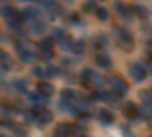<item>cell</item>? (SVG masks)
Wrapping results in <instances>:
<instances>
[{
	"label": "cell",
	"instance_id": "cell-1",
	"mask_svg": "<svg viewBox=\"0 0 152 137\" xmlns=\"http://www.w3.org/2000/svg\"><path fill=\"white\" fill-rule=\"evenodd\" d=\"M17 53H18V58L26 64L34 63L37 58L35 51H34V44L29 41H21L20 44H17Z\"/></svg>",
	"mask_w": 152,
	"mask_h": 137
},
{
	"label": "cell",
	"instance_id": "cell-2",
	"mask_svg": "<svg viewBox=\"0 0 152 137\" xmlns=\"http://www.w3.org/2000/svg\"><path fill=\"white\" fill-rule=\"evenodd\" d=\"M110 87L113 89V92L119 95V96H123L128 93V84L125 82V79H122L120 76H111L110 78Z\"/></svg>",
	"mask_w": 152,
	"mask_h": 137
},
{
	"label": "cell",
	"instance_id": "cell-3",
	"mask_svg": "<svg viewBox=\"0 0 152 137\" xmlns=\"http://www.w3.org/2000/svg\"><path fill=\"white\" fill-rule=\"evenodd\" d=\"M119 43H120V46H123L126 49V51L131 49L132 47V34L128 29L120 28L119 29Z\"/></svg>",
	"mask_w": 152,
	"mask_h": 137
},
{
	"label": "cell",
	"instance_id": "cell-4",
	"mask_svg": "<svg viewBox=\"0 0 152 137\" xmlns=\"http://www.w3.org/2000/svg\"><path fill=\"white\" fill-rule=\"evenodd\" d=\"M129 75H131V78L134 79V81H137V82H142V81H145L146 79V70H145V67L142 66V64H134L131 69H129Z\"/></svg>",
	"mask_w": 152,
	"mask_h": 137
},
{
	"label": "cell",
	"instance_id": "cell-5",
	"mask_svg": "<svg viewBox=\"0 0 152 137\" xmlns=\"http://www.w3.org/2000/svg\"><path fill=\"white\" fill-rule=\"evenodd\" d=\"M72 133V127L66 122H61L53 130V137H69Z\"/></svg>",
	"mask_w": 152,
	"mask_h": 137
},
{
	"label": "cell",
	"instance_id": "cell-6",
	"mask_svg": "<svg viewBox=\"0 0 152 137\" xmlns=\"http://www.w3.org/2000/svg\"><path fill=\"white\" fill-rule=\"evenodd\" d=\"M122 111H123V116L128 117V119H132V117H135V116L138 114V108H137L135 104L131 102V101H128V102L123 105Z\"/></svg>",
	"mask_w": 152,
	"mask_h": 137
},
{
	"label": "cell",
	"instance_id": "cell-7",
	"mask_svg": "<svg viewBox=\"0 0 152 137\" xmlns=\"http://www.w3.org/2000/svg\"><path fill=\"white\" fill-rule=\"evenodd\" d=\"M2 17L6 18L11 23V21L18 20V12L15 11V8H12V6H3L2 8Z\"/></svg>",
	"mask_w": 152,
	"mask_h": 137
},
{
	"label": "cell",
	"instance_id": "cell-8",
	"mask_svg": "<svg viewBox=\"0 0 152 137\" xmlns=\"http://www.w3.org/2000/svg\"><path fill=\"white\" fill-rule=\"evenodd\" d=\"M87 85H91V87H96V89H99V87L104 85V78L100 76L99 73L96 72H90V75H88V81H87Z\"/></svg>",
	"mask_w": 152,
	"mask_h": 137
},
{
	"label": "cell",
	"instance_id": "cell-9",
	"mask_svg": "<svg viewBox=\"0 0 152 137\" xmlns=\"http://www.w3.org/2000/svg\"><path fill=\"white\" fill-rule=\"evenodd\" d=\"M21 18L23 20H31V21H35L38 18V11L37 8L34 6H28V8H24L23 12H21Z\"/></svg>",
	"mask_w": 152,
	"mask_h": 137
},
{
	"label": "cell",
	"instance_id": "cell-10",
	"mask_svg": "<svg viewBox=\"0 0 152 137\" xmlns=\"http://www.w3.org/2000/svg\"><path fill=\"white\" fill-rule=\"evenodd\" d=\"M53 46H55V40L52 38V37H46V38H43L41 43H40V49H41L43 53H50Z\"/></svg>",
	"mask_w": 152,
	"mask_h": 137
},
{
	"label": "cell",
	"instance_id": "cell-11",
	"mask_svg": "<svg viewBox=\"0 0 152 137\" xmlns=\"http://www.w3.org/2000/svg\"><path fill=\"white\" fill-rule=\"evenodd\" d=\"M96 64L99 67H110L111 66V58L108 53H97L96 55Z\"/></svg>",
	"mask_w": 152,
	"mask_h": 137
},
{
	"label": "cell",
	"instance_id": "cell-12",
	"mask_svg": "<svg viewBox=\"0 0 152 137\" xmlns=\"http://www.w3.org/2000/svg\"><path fill=\"white\" fill-rule=\"evenodd\" d=\"M38 92H40L44 97H49V96L53 95V87L47 82H40L38 84Z\"/></svg>",
	"mask_w": 152,
	"mask_h": 137
},
{
	"label": "cell",
	"instance_id": "cell-13",
	"mask_svg": "<svg viewBox=\"0 0 152 137\" xmlns=\"http://www.w3.org/2000/svg\"><path fill=\"white\" fill-rule=\"evenodd\" d=\"M44 6H46V9L50 12V17H56L58 15V12L61 11V6L58 5V3H55V2H46L44 3Z\"/></svg>",
	"mask_w": 152,
	"mask_h": 137
},
{
	"label": "cell",
	"instance_id": "cell-14",
	"mask_svg": "<svg viewBox=\"0 0 152 137\" xmlns=\"http://www.w3.org/2000/svg\"><path fill=\"white\" fill-rule=\"evenodd\" d=\"M99 119H100L102 123H105V125H110V123H113V120H114L113 114L110 113L108 110H100L99 111Z\"/></svg>",
	"mask_w": 152,
	"mask_h": 137
},
{
	"label": "cell",
	"instance_id": "cell-15",
	"mask_svg": "<svg viewBox=\"0 0 152 137\" xmlns=\"http://www.w3.org/2000/svg\"><path fill=\"white\" fill-rule=\"evenodd\" d=\"M61 101L64 102H75V92L72 89H64L61 92Z\"/></svg>",
	"mask_w": 152,
	"mask_h": 137
},
{
	"label": "cell",
	"instance_id": "cell-16",
	"mask_svg": "<svg viewBox=\"0 0 152 137\" xmlns=\"http://www.w3.org/2000/svg\"><path fill=\"white\" fill-rule=\"evenodd\" d=\"M29 99L32 101V104L34 105H41L43 107V104L46 102V99H44V96L40 93V92H35V93H31L29 95Z\"/></svg>",
	"mask_w": 152,
	"mask_h": 137
},
{
	"label": "cell",
	"instance_id": "cell-17",
	"mask_svg": "<svg viewBox=\"0 0 152 137\" xmlns=\"http://www.w3.org/2000/svg\"><path fill=\"white\" fill-rule=\"evenodd\" d=\"M52 119H53L52 113H50V111H47V110H44L43 113H41L40 116H38V122H40L41 125H47V123L52 122Z\"/></svg>",
	"mask_w": 152,
	"mask_h": 137
},
{
	"label": "cell",
	"instance_id": "cell-18",
	"mask_svg": "<svg viewBox=\"0 0 152 137\" xmlns=\"http://www.w3.org/2000/svg\"><path fill=\"white\" fill-rule=\"evenodd\" d=\"M116 9H117L119 15H120L122 18H129V17H131V8L125 6V5H117Z\"/></svg>",
	"mask_w": 152,
	"mask_h": 137
},
{
	"label": "cell",
	"instance_id": "cell-19",
	"mask_svg": "<svg viewBox=\"0 0 152 137\" xmlns=\"http://www.w3.org/2000/svg\"><path fill=\"white\" fill-rule=\"evenodd\" d=\"M0 58H2V69H3V70H5V69L8 70V69L12 67V59H11V56H9L6 52H2Z\"/></svg>",
	"mask_w": 152,
	"mask_h": 137
},
{
	"label": "cell",
	"instance_id": "cell-20",
	"mask_svg": "<svg viewBox=\"0 0 152 137\" xmlns=\"http://www.w3.org/2000/svg\"><path fill=\"white\" fill-rule=\"evenodd\" d=\"M134 11L137 12V15L140 17V18H148L149 17V9L142 6V5H135L134 6Z\"/></svg>",
	"mask_w": 152,
	"mask_h": 137
},
{
	"label": "cell",
	"instance_id": "cell-21",
	"mask_svg": "<svg viewBox=\"0 0 152 137\" xmlns=\"http://www.w3.org/2000/svg\"><path fill=\"white\" fill-rule=\"evenodd\" d=\"M140 99L145 102V104H149V102H152V90L151 89H146V90H142L140 92Z\"/></svg>",
	"mask_w": 152,
	"mask_h": 137
},
{
	"label": "cell",
	"instance_id": "cell-22",
	"mask_svg": "<svg viewBox=\"0 0 152 137\" xmlns=\"http://www.w3.org/2000/svg\"><path fill=\"white\" fill-rule=\"evenodd\" d=\"M15 90L18 92V93H26L28 92V82L26 81H23V79H20V81H15Z\"/></svg>",
	"mask_w": 152,
	"mask_h": 137
},
{
	"label": "cell",
	"instance_id": "cell-23",
	"mask_svg": "<svg viewBox=\"0 0 152 137\" xmlns=\"http://www.w3.org/2000/svg\"><path fill=\"white\" fill-rule=\"evenodd\" d=\"M61 47L64 49V51H72V47H73V44H75V41L72 40V37H66L64 40H62L61 43Z\"/></svg>",
	"mask_w": 152,
	"mask_h": 137
},
{
	"label": "cell",
	"instance_id": "cell-24",
	"mask_svg": "<svg viewBox=\"0 0 152 137\" xmlns=\"http://www.w3.org/2000/svg\"><path fill=\"white\" fill-rule=\"evenodd\" d=\"M96 17H97V20H100V21H105V20L108 18V11H107L105 8H97V9H96Z\"/></svg>",
	"mask_w": 152,
	"mask_h": 137
},
{
	"label": "cell",
	"instance_id": "cell-25",
	"mask_svg": "<svg viewBox=\"0 0 152 137\" xmlns=\"http://www.w3.org/2000/svg\"><path fill=\"white\" fill-rule=\"evenodd\" d=\"M46 75H47V78H56L59 75V69L55 67V66H49L47 70H46Z\"/></svg>",
	"mask_w": 152,
	"mask_h": 137
},
{
	"label": "cell",
	"instance_id": "cell-26",
	"mask_svg": "<svg viewBox=\"0 0 152 137\" xmlns=\"http://www.w3.org/2000/svg\"><path fill=\"white\" fill-rule=\"evenodd\" d=\"M32 75H35V76L38 78V79H43V78H46L47 76V75H46V70H43L41 67H34L32 69Z\"/></svg>",
	"mask_w": 152,
	"mask_h": 137
},
{
	"label": "cell",
	"instance_id": "cell-27",
	"mask_svg": "<svg viewBox=\"0 0 152 137\" xmlns=\"http://www.w3.org/2000/svg\"><path fill=\"white\" fill-rule=\"evenodd\" d=\"M72 52H75V53H84V41H75V44L72 47Z\"/></svg>",
	"mask_w": 152,
	"mask_h": 137
},
{
	"label": "cell",
	"instance_id": "cell-28",
	"mask_svg": "<svg viewBox=\"0 0 152 137\" xmlns=\"http://www.w3.org/2000/svg\"><path fill=\"white\" fill-rule=\"evenodd\" d=\"M53 37H55L56 41L61 43L62 40L66 38V34H64V31H62V29H58V28H56V29H53Z\"/></svg>",
	"mask_w": 152,
	"mask_h": 137
},
{
	"label": "cell",
	"instance_id": "cell-29",
	"mask_svg": "<svg viewBox=\"0 0 152 137\" xmlns=\"http://www.w3.org/2000/svg\"><path fill=\"white\" fill-rule=\"evenodd\" d=\"M82 9H84V11H94V12H96L97 8H96V3H94V2H87V3L82 5Z\"/></svg>",
	"mask_w": 152,
	"mask_h": 137
},
{
	"label": "cell",
	"instance_id": "cell-30",
	"mask_svg": "<svg viewBox=\"0 0 152 137\" xmlns=\"http://www.w3.org/2000/svg\"><path fill=\"white\" fill-rule=\"evenodd\" d=\"M32 29H34V32L40 34L41 31H44V23H41V21H35V24L32 26Z\"/></svg>",
	"mask_w": 152,
	"mask_h": 137
},
{
	"label": "cell",
	"instance_id": "cell-31",
	"mask_svg": "<svg viewBox=\"0 0 152 137\" xmlns=\"http://www.w3.org/2000/svg\"><path fill=\"white\" fill-rule=\"evenodd\" d=\"M151 111H152V107H151Z\"/></svg>",
	"mask_w": 152,
	"mask_h": 137
},
{
	"label": "cell",
	"instance_id": "cell-32",
	"mask_svg": "<svg viewBox=\"0 0 152 137\" xmlns=\"http://www.w3.org/2000/svg\"><path fill=\"white\" fill-rule=\"evenodd\" d=\"M2 137H5V136H2Z\"/></svg>",
	"mask_w": 152,
	"mask_h": 137
},
{
	"label": "cell",
	"instance_id": "cell-33",
	"mask_svg": "<svg viewBox=\"0 0 152 137\" xmlns=\"http://www.w3.org/2000/svg\"><path fill=\"white\" fill-rule=\"evenodd\" d=\"M151 137H152V136H151Z\"/></svg>",
	"mask_w": 152,
	"mask_h": 137
}]
</instances>
